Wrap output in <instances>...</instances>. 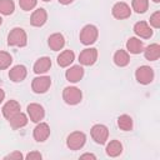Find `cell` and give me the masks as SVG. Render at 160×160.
<instances>
[{
	"instance_id": "cell-1",
	"label": "cell",
	"mask_w": 160,
	"mask_h": 160,
	"mask_svg": "<svg viewBox=\"0 0 160 160\" xmlns=\"http://www.w3.org/2000/svg\"><path fill=\"white\" fill-rule=\"evenodd\" d=\"M98 36H99V30L95 25L92 24H88L85 25L81 31H80V35H79V39H80V42L82 45H91L94 44L96 40H98Z\"/></svg>"
},
{
	"instance_id": "cell-2",
	"label": "cell",
	"mask_w": 160,
	"mask_h": 160,
	"mask_svg": "<svg viewBox=\"0 0 160 160\" xmlns=\"http://www.w3.org/2000/svg\"><path fill=\"white\" fill-rule=\"evenodd\" d=\"M8 44L10 46L24 48L28 44V35L25 30L21 28H14L12 30H10L8 35Z\"/></svg>"
},
{
	"instance_id": "cell-3",
	"label": "cell",
	"mask_w": 160,
	"mask_h": 160,
	"mask_svg": "<svg viewBox=\"0 0 160 160\" xmlns=\"http://www.w3.org/2000/svg\"><path fill=\"white\" fill-rule=\"evenodd\" d=\"M62 99L68 105H78L82 99V92L76 86H66L62 90Z\"/></svg>"
},
{
	"instance_id": "cell-4",
	"label": "cell",
	"mask_w": 160,
	"mask_h": 160,
	"mask_svg": "<svg viewBox=\"0 0 160 160\" xmlns=\"http://www.w3.org/2000/svg\"><path fill=\"white\" fill-rule=\"evenodd\" d=\"M90 135L96 144L104 145L109 139V129L102 124H95L90 130Z\"/></svg>"
},
{
	"instance_id": "cell-5",
	"label": "cell",
	"mask_w": 160,
	"mask_h": 160,
	"mask_svg": "<svg viewBox=\"0 0 160 160\" xmlns=\"http://www.w3.org/2000/svg\"><path fill=\"white\" fill-rule=\"evenodd\" d=\"M86 142V135L82 131H72L66 138V146L70 150H80Z\"/></svg>"
},
{
	"instance_id": "cell-6",
	"label": "cell",
	"mask_w": 160,
	"mask_h": 160,
	"mask_svg": "<svg viewBox=\"0 0 160 160\" xmlns=\"http://www.w3.org/2000/svg\"><path fill=\"white\" fill-rule=\"evenodd\" d=\"M135 79L139 84L148 85L154 80V70L148 65H141L135 71Z\"/></svg>"
},
{
	"instance_id": "cell-7",
	"label": "cell",
	"mask_w": 160,
	"mask_h": 160,
	"mask_svg": "<svg viewBox=\"0 0 160 160\" xmlns=\"http://www.w3.org/2000/svg\"><path fill=\"white\" fill-rule=\"evenodd\" d=\"M50 86H51V79H50V76H46V75L36 76L31 82V89L36 94L46 92L50 89Z\"/></svg>"
},
{
	"instance_id": "cell-8",
	"label": "cell",
	"mask_w": 160,
	"mask_h": 160,
	"mask_svg": "<svg viewBox=\"0 0 160 160\" xmlns=\"http://www.w3.org/2000/svg\"><path fill=\"white\" fill-rule=\"evenodd\" d=\"M98 60V50L95 48H86L79 54V62L84 66H91Z\"/></svg>"
},
{
	"instance_id": "cell-9",
	"label": "cell",
	"mask_w": 160,
	"mask_h": 160,
	"mask_svg": "<svg viewBox=\"0 0 160 160\" xmlns=\"http://www.w3.org/2000/svg\"><path fill=\"white\" fill-rule=\"evenodd\" d=\"M26 112H28V118L32 121V122H40L42 119H44V116H45V110H44V108L40 105V104H38V102H31V104H29L28 105V108H26Z\"/></svg>"
},
{
	"instance_id": "cell-10",
	"label": "cell",
	"mask_w": 160,
	"mask_h": 160,
	"mask_svg": "<svg viewBox=\"0 0 160 160\" xmlns=\"http://www.w3.org/2000/svg\"><path fill=\"white\" fill-rule=\"evenodd\" d=\"M111 14H112V16H114L115 19H118V20H124V19L130 18V15H131V9H130V6H129L126 2L119 1V2L114 4V6H112V9H111Z\"/></svg>"
},
{
	"instance_id": "cell-11",
	"label": "cell",
	"mask_w": 160,
	"mask_h": 160,
	"mask_svg": "<svg viewBox=\"0 0 160 160\" xmlns=\"http://www.w3.org/2000/svg\"><path fill=\"white\" fill-rule=\"evenodd\" d=\"M32 136L38 142H44L45 140H48V138L50 136V126L46 122H38V125L35 126L34 131H32Z\"/></svg>"
},
{
	"instance_id": "cell-12",
	"label": "cell",
	"mask_w": 160,
	"mask_h": 160,
	"mask_svg": "<svg viewBox=\"0 0 160 160\" xmlns=\"http://www.w3.org/2000/svg\"><path fill=\"white\" fill-rule=\"evenodd\" d=\"M84 76V69L81 65H72L70 66L66 72H65V78L69 82H79Z\"/></svg>"
},
{
	"instance_id": "cell-13",
	"label": "cell",
	"mask_w": 160,
	"mask_h": 160,
	"mask_svg": "<svg viewBox=\"0 0 160 160\" xmlns=\"http://www.w3.org/2000/svg\"><path fill=\"white\" fill-rule=\"evenodd\" d=\"M46 20H48V12L42 8H39V9L34 10L31 16H30V24L35 28L42 26L46 22Z\"/></svg>"
},
{
	"instance_id": "cell-14",
	"label": "cell",
	"mask_w": 160,
	"mask_h": 160,
	"mask_svg": "<svg viewBox=\"0 0 160 160\" xmlns=\"http://www.w3.org/2000/svg\"><path fill=\"white\" fill-rule=\"evenodd\" d=\"M134 32L141 39H149L152 36V29L146 21H138L134 25Z\"/></svg>"
},
{
	"instance_id": "cell-15",
	"label": "cell",
	"mask_w": 160,
	"mask_h": 160,
	"mask_svg": "<svg viewBox=\"0 0 160 160\" xmlns=\"http://www.w3.org/2000/svg\"><path fill=\"white\" fill-rule=\"evenodd\" d=\"M48 45L52 51H60L65 45V38L60 32H54L48 39Z\"/></svg>"
},
{
	"instance_id": "cell-16",
	"label": "cell",
	"mask_w": 160,
	"mask_h": 160,
	"mask_svg": "<svg viewBox=\"0 0 160 160\" xmlns=\"http://www.w3.org/2000/svg\"><path fill=\"white\" fill-rule=\"evenodd\" d=\"M21 110L20 108V104L16 101V100H9L4 104L1 111H2V115L6 120H9L10 118H12L15 114H18L19 111Z\"/></svg>"
},
{
	"instance_id": "cell-17",
	"label": "cell",
	"mask_w": 160,
	"mask_h": 160,
	"mask_svg": "<svg viewBox=\"0 0 160 160\" xmlns=\"http://www.w3.org/2000/svg\"><path fill=\"white\" fill-rule=\"evenodd\" d=\"M28 75V70L24 65H15L9 71V78L14 82H21Z\"/></svg>"
},
{
	"instance_id": "cell-18",
	"label": "cell",
	"mask_w": 160,
	"mask_h": 160,
	"mask_svg": "<svg viewBox=\"0 0 160 160\" xmlns=\"http://www.w3.org/2000/svg\"><path fill=\"white\" fill-rule=\"evenodd\" d=\"M51 68V60L50 58L48 56H42V58H39L35 64H34V72L38 74V75H42L45 72H48Z\"/></svg>"
},
{
	"instance_id": "cell-19",
	"label": "cell",
	"mask_w": 160,
	"mask_h": 160,
	"mask_svg": "<svg viewBox=\"0 0 160 160\" xmlns=\"http://www.w3.org/2000/svg\"><path fill=\"white\" fill-rule=\"evenodd\" d=\"M144 50V42L140 40V38H129L126 41V51L130 54H140Z\"/></svg>"
},
{
	"instance_id": "cell-20",
	"label": "cell",
	"mask_w": 160,
	"mask_h": 160,
	"mask_svg": "<svg viewBox=\"0 0 160 160\" xmlns=\"http://www.w3.org/2000/svg\"><path fill=\"white\" fill-rule=\"evenodd\" d=\"M8 121H9L10 126H11L14 130H16V129H21V128L26 126V124H28V121H29V118H28L26 114L19 111V112L15 114L12 118H10Z\"/></svg>"
},
{
	"instance_id": "cell-21",
	"label": "cell",
	"mask_w": 160,
	"mask_h": 160,
	"mask_svg": "<svg viewBox=\"0 0 160 160\" xmlns=\"http://www.w3.org/2000/svg\"><path fill=\"white\" fill-rule=\"evenodd\" d=\"M75 60V54L72 50H64L58 55V65L60 68H68L70 66V64H72V61Z\"/></svg>"
},
{
	"instance_id": "cell-22",
	"label": "cell",
	"mask_w": 160,
	"mask_h": 160,
	"mask_svg": "<svg viewBox=\"0 0 160 160\" xmlns=\"http://www.w3.org/2000/svg\"><path fill=\"white\" fill-rule=\"evenodd\" d=\"M144 56L149 61H156L160 58V45L159 44H150L144 50Z\"/></svg>"
},
{
	"instance_id": "cell-23",
	"label": "cell",
	"mask_w": 160,
	"mask_h": 160,
	"mask_svg": "<svg viewBox=\"0 0 160 160\" xmlns=\"http://www.w3.org/2000/svg\"><path fill=\"white\" fill-rule=\"evenodd\" d=\"M106 154L110 158H116L122 152V144L119 140H111L108 145H106Z\"/></svg>"
},
{
	"instance_id": "cell-24",
	"label": "cell",
	"mask_w": 160,
	"mask_h": 160,
	"mask_svg": "<svg viewBox=\"0 0 160 160\" xmlns=\"http://www.w3.org/2000/svg\"><path fill=\"white\" fill-rule=\"evenodd\" d=\"M114 62L115 65L120 66V68H124L126 66L129 62H130V55L126 50H118L115 54H114Z\"/></svg>"
},
{
	"instance_id": "cell-25",
	"label": "cell",
	"mask_w": 160,
	"mask_h": 160,
	"mask_svg": "<svg viewBox=\"0 0 160 160\" xmlns=\"http://www.w3.org/2000/svg\"><path fill=\"white\" fill-rule=\"evenodd\" d=\"M132 119L130 115H126V114H122L118 118V126L120 128V130L122 131H130L132 130Z\"/></svg>"
},
{
	"instance_id": "cell-26",
	"label": "cell",
	"mask_w": 160,
	"mask_h": 160,
	"mask_svg": "<svg viewBox=\"0 0 160 160\" xmlns=\"http://www.w3.org/2000/svg\"><path fill=\"white\" fill-rule=\"evenodd\" d=\"M15 10V4L12 0H0V14L11 15Z\"/></svg>"
},
{
	"instance_id": "cell-27",
	"label": "cell",
	"mask_w": 160,
	"mask_h": 160,
	"mask_svg": "<svg viewBox=\"0 0 160 160\" xmlns=\"http://www.w3.org/2000/svg\"><path fill=\"white\" fill-rule=\"evenodd\" d=\"M131 8L138 14H144L149 8V0H132Z\"/></svg>"
},
{
	"instance_id": "cell-28",
	"label": "cell",
	"mask_w": 160,
	"mask_h": 160,
	"mask_svg": "<svg viewBox=\"0 0 160 160\" xmlns=\"http://www.w3.org/2000/svg\"><path fill=\"white\" fill-rule=\"evenodd\" d=\"M11 62H12L11 55L6 51H0V70H5L10 68Z\"/></svg>"
},
{
	"instance_id": "cell-29",
	"label": "cell",
	"mask_w": 160,
	"mask_h": 160,
	"mask_svg": "<svg viewBox=\"0 0 160 160\" xmlns=\"http://www.w3.org/2000/svg\"><path fill=\"white\" fill-rule=\"evenodd\" d=\"M38 4V0H19V5L24 11L32 10Z\"/></svg>"
},
{
	"instance_id": "cell-30",
	"label": "cell",
	"mask_w": 160,
	"mask_h": 160,
	"mask_svg": "<svg viewBox=\"0 0 160 160\" xmlns=\"http://www.w3.org/2000/svg\"><path fill=\"white\" fill-rule=\"evenodd\" d=\"M150 26H152L154 29L160 28V11H155L150 16Z\"/></svg>"
},
{
	"instance_id": "cell-31",
	"label": "cell",
	"mask_w": 160,
	"mask_h": 160,
	"mask_svg": "<svg viewBox=\"0 0 160 160\" xmlns=\"http://www.w3.org/2000/svg\"><path fill=\"white\" fill-rule=\"evenodd\" d=\"M24 158V155L20 152V151H18V150H15V151H12V152H10L9 155H6V156H4V159L5 160H21Z\"/></svg>"
},
{
	"instance_id": "cell-32",
	"label": "cell",
	"mask_w": 160,
	"mask_h": 160,
	"mask_svg": "<svg viewBox=\"0 0 160 160\" xmlns=\"http://www.w3.org/2000/svg\"><path fill=\"white\" fill-rule=\"evenodd\" d=\"M25 159H28V160H41L42 155L39 151H30L29 154H26Z\"/></svg>"
},
{
	"instance_id": "cell-33",
	"label": "cell",
	"mask_w": 160,
	"mask_h": 160,
	"mask_svg": "<svg viewBox=\"0 0 160 160\" xmlns=\"http://www.w3.org/2000/svg\"><path fill=\"white\" fill-rule=\"evenodd\" d=\"M80 159H92V160H95V159H96V156H95L94 154L86 152V154H82V155H80Z\"/></svg>"
},
{
	"instance_id": "cell-34",
	"label": "cell",
	"mask_w": 160,
	"mask_h": 160,
	"mask_svg": "<svg viewBox=\"0 0 160 160\" xmlns=\"http://www.w3.org/2000/svg\"><path fill=\"white\" fill-rule=\"evenodd\" d=\"M4 99H5V91L0 88V104L4 101Z\"/></svg>"
},
{
	"instance_id": "cell-35",
	"label": "cell",
	"mask_w": 160,
	"mask_h": 160,
	"mask_svg": "<svg viewBox=\"0 0 160 160\" xmlns=\"http://www.w3.org/2000/svg\"><path fill=\"white\" fill-rule=\"evenodd\" d=\"M61 5H69V4H71L74 0H58Z\"/></svg>"
},
{
	"instance_id": "cell-36",
	"label": "cell",
	"mask_w": 160,
	"mask_h": 160,
	"mask_svg": "<svg viewBox=\"0 0 160 160\" xmlns=\"http://www.w3.org/2000/svg\"><path fill=\"white\" fill-rule=\"evenodd\" d=\"M154 2H160V0H152Z\"/></svg>"
},
{
	"instance_id": "cell-37",
	"label": "cell",
	"mask_w": 160,
	"mask_h": 160,
	"mask_svg": "<svg viewBox=\"0 0 160 160\" xmlns=\"http://www.w3.org/2000/svg\"><path fill=\"white\" fill-rule=\"evenodd\" d=\"M2 24V19H1V16H0V25Z\"/></svg>"
},
{
	"instance_id": "cell-38",
	"label": "cell",
	"mask_w": 160,
	"mask_h": 160,
	"mask_svg": "<svg viewBox=\"0 0 160 160\" xmlns=\"http://www.w3.org/2000/svg\"><path fill=\"white\" fill-rule=\"evenodd\" d=\"M42 1H50V0H42Z\"/></svg>"
}]
</instances>
